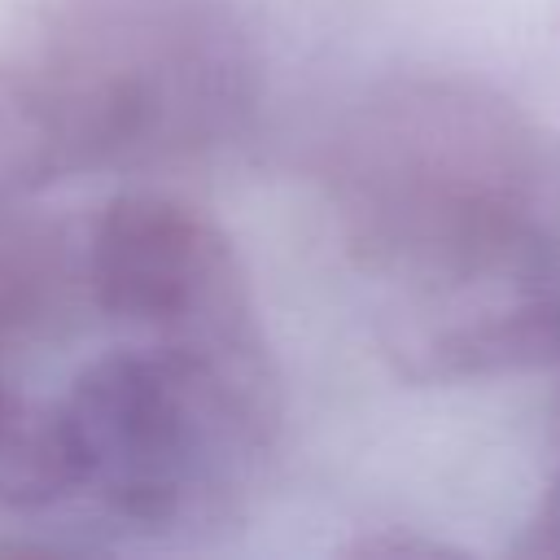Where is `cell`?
<instances>
[{"mask_svg":"<svg viewBox=\"0 0 560 560\" xmlns=\"http://www.w3.org/2000/svg\"><path fill=\"white\" fill-rule=\"evenodd\" d=\"M13 74L61 175L201 158L258 105L254 39L223 0H66Z\"/></svg>","mask_w":560,"mask_h":560,"instance_id":"cell-1","label":"cell"},{"mask_svg":"<svg viewBox=\"0 0 560 560\" xmlns=\"http://www.w3.org/2000/svg\"><path fill=\"white\" fill-rule=\"evenodd\" d=\"M70 490L140 529H201L232 516L280 429L267 346H118L57 402Z\"/></svg>","mask_w":560,"mask_h":560,"instance_id":"cell-2","label":"cell"},{"mask_svg":"<svg viewBox=\"0 0 560 560\" xmlns=\"http://www.w3.org/2000/svg\"><path fill=\"white\" fill-rule=\"evenodd\" d=\"M538 175L525 114L455 74L372 88L328 149V201L363 276L534 223Z\"/></svg>","mask_w":560,"mask_h":560,"instance_id":"cell-3","label":"cell"},{"mask_svg":"<svg viewBox=\"0 0 560 560\" xmlns=\"http://www.w3.org/2000/svg\"><path fill=\"white\" fill-rule=\"evenodd\" d=\"M385 359L416 385L560 359V262L534 223L372 271Z\"/></svg>","mask_w":560,"mask_h":560,"instance_id":"cell-4","label":"cell"},{"mask_svg":"<svg viewBox=\"0 0 560 560\" xmlns=\"http://www.w3.org/2000/svg\"><path fill=\"white\" fill-rule=\"evenodd\" d=\"M83 284L92 302L144 346H267L254 315L249 276L228 232L179 197H114L92 223Z\"/></svg>","mask_w":560,"mask_h":560,"instance_id":"cell-5","label":"cell"},{"mask_svg":"<svg viewBox=\"0 0 560 560\" xmlns=\"http://www.w3.org/2000/svg\"><path fill=\"white\" fill-rule=\"evenodd\" d=\"M66 490L57 407L22 394L0 363V508H44Z\"/></svg>","mask_w":560,"mask_h":560,"instance_id":"cell-6","label":"cell"},{"mask_svg":"<svg viewBox=\"0 0 560 560\" xmlns=\"http://www.w3.org/2000/svg\"><path fill=\"white\" fill-rule=\"evenodd\" d=\"M512 551L529 556V560H560V472L542 490V499H538L534 516L525 521V529H521Z\"/></svg>","mask_w":560,"mask_h":560,"instance_id":"cell-7","label":"cell"},{"mask_svg":"<svg viewBox=\"0 0 560 560\" xmlns=\"http://www.w3.org/2000/svg\"><path fill=\"white\" fill-rule=\"evenodd\" d=\"M451 547L433 538H402V534H372L350 547V556H446Z\"/></svg>","mask_w":560,"mask_h":560,"instance_id":"cell-8","label":"cell"}]
</instances>
